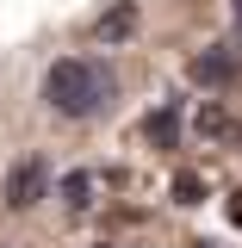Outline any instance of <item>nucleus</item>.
<instances>
[{"label":"nucleus","mask_w":242,"mask_h":248,"mask_svg":"<svg viewBox=\"0 0 242 248\" xmlns=\"http://www.w3.org/2000/svg\"><path fill=\"white\" fill-rule=\"evenodd\" d=\"M186 75H193L199 87H236L242 81V56L230 44H211V50H199V56L186 62Z\"/></svg>","instance_id":"3"},{"label":"nucleus","mask_w":242,"mask_h":248,"mask_svg":"<svg viewBox=\"0 0 242 248\" xmlns=\"http://www.w3.org/2000/svg\"><path fill=\"white\" fill-rule=\"evenodd\" d=\"M230 19H236V44H242V0H230Z\"/></svg>","instance_id":"10"},{"label":"nucleus","mask_w":242,"mask_h":248,"mask_svg":"<svg viewBox=\"0 0 242 248\" xmlns=\"http://www.w3.org/2000/svg\"><path fill=\"white\" fill-rule=\"evenodd\" d=\"M193 130H199V137H230V143L242 137V124L230 118V112H224L217 99H211V106H199V112H193Z\"/></svg>","instance_id":"7"},{"label":"nucleus","mask_w":242,"mask_h":248,"mask_svg":"<svg viewBox=\"0 0 242 248\" xmlns=\"http://www.w3.org/2000/svg\"><path fill=\"white\" fill-rule=\"evenodd\" d=\"M0 199H6V211H31V205H44V199H50V161H44V155H19V161L6 168Z\"/></svg>","instance_id":"2"},{"label":"nucleus","mask_w":242,"mask_h":248,"mask_svg":"<svg viewBox=\"0 0 242 248\" xmlns=\"http://www.w3.org/2000/svg\"><path fill=\"white\" fill-rule=\"evenodd\" d=\"M112 99H118V75H112V62H99V56H62L44 75V106L56 118H68V124L106 118Z\"/></svg>","instance_id":"1"},{"label":"nucleus","mask_w":242,"mask_h":248,"mask_svg":"<svg viewBox=\"0 0 242 248\" xmlns=\"http://www.w3.org/2000/svg\"><path fill=\"white\" fill-rule=\"evenodd\" d=\"M193 248H224V242H193Z\"/></svg>","instance_id":"11"},{"label":"nucleus","mask_w":242,"mask_h":248,"mask_svg":"<svg viewBox=\"0 0 242 248\" xmlns=\"http://www.w3.org/2000/svg\"><path fill=\"white\" fill-rule=\"evenodd\" d=\"M143 137L155 149H180V99H161L149 118H143Z\"/></svg>","instance_id":"4"},{"label":"nucleus","mask_w":242,"mask_h":248,"mask_svg":"<svg viewBox=\"0 0 242 248\" xmlns=\"http://www.w3.org/2000/svg\"><path fill=\"white\" fill-rule=\"evenodd\" d=\"M99 248H118V242H99Z\"/></svg>","instance_id":"12"},{"label":"nucleus","mask_w":242,"mask_h":248,"mask_svg":"<svg viewBox=\"0 0 242 248\" xmlns=\"http://www.w3.org/2000/svg\"><path fill=\"white\" fill-rule=\"evenodd\" d=\"M205 199V180L199 174H174V205H199Z\"/></svg>","instance_id":"8"},{"label":"nucleus","mask_w":242,"mask_h":248,"mask_svg":"<svg viewBox=\"0 0 242 248\" xmlns=\"http://www.w3.org/2000/svg\"><path fill=\"white\" fill-rule=\"evenodd\" d=\"M130 31H137V6H130V0H118V6L93 25V37H99V44H124Z\"/></svg>","instance_id":"5"},{"label":"nucleus","mask_w":242,"mask_h":248,"mask_svg":"<svg viewBox=\"0 0 242 248\" xmlns=\"http://www.w3.org/2000/svg\"><path fill=\"white\" fill-rule=\"evenodd\" d=\"M56 199H62V205H68L75 217H81V211H93V174H87V168H75V174H62Z\"/></svg>","instance_id":"6"},{"label":"nucleus","mask_w":242,"mask_h":248,"mask_svg":"<svg viewBox=\"0 0 242 248\" xmlns=\"http://www.w3.org/2000/svg\"><path fill=\"white\" fill-rule=\"evenodd\" d=\"M230 223L242 230V192H230Z\"/></svg>","instance_id":"9"}]
</instances>
